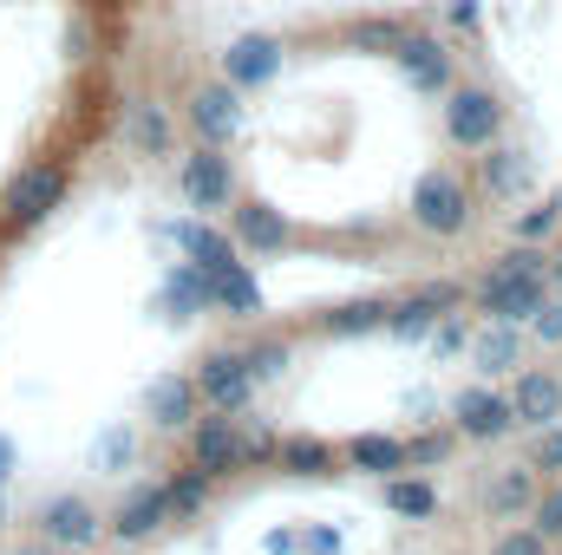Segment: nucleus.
Wrapping results in <instances>:
<instances>
[{
  "mask_svg": "<svg viewBox=\"0 0 562 555\" xmlns=\"http://www.w3.org/2000/svg\"><path fill=\"white\" fill-rule=\"evenodd\" d=\"M543 275H550V262H543L530 242H524V249H510V256L484 275V287H477L484 314H491V320H504V327L530 320V314L543 307Z\"/></svg>",
  "mask_w": 562,
  "mask_h": 555,
  "instance_id": "f257e3e1",
  "label": "nucleus"
},
{
  "mask_svg": "<svg viewBox=\"0 0 562 555\" xmlns=\"http://www.w3.org/2000/svg\"><path fill=\"white\" fill-rule=\"evenodd\" d=\"M413 223L431 229V236H458L464 223H471V196H464V183L451 177V170H425L419 190H413Z\"/></svg>",
  "mask_w": 562,
  "mask_h": 555,
  "instance_id": "f03ea898",
  "label": "nucleus"
},
{
  "mask_svg": "<svg viewBox=\"0 0 562 555\" xmlns=\"http://www.w3.org/2000/svg\"><path fill=\"white\" fill-rule=\"evenodd\" d=\"M59 196H66V170L59 163H26L13 177V190H7V223L13 229H33V223H46L59 209Z\"/></svg>",
  "mask_w": 562,
  "mask_h": 555,
  "instance_id": "7ed1b4c3",
  "label": "nucleus"
},
{
  "mask_svg": "<svg viewBox=\"0 0 562 555\" xmlns=\"http://www.w3.org/2000/svg\"><path fill=\"white\" fill-rule=\"evenodd\" d=\"M497 132H504V105H497L491 92L464 86V92H451V99H445V138H451V144H464V150H484Z\"/></svg>",
  "mask_w": 562,
  "mask_h": 555,
  "instance_id": "20e7f679",
  "label": "nucleus"
},
{
  "mask_svg": "<svg viewBox=\"0 0 562 555\" xmlns=\"http://www.w3.org/2000/svg\"><path fill=\"white\" fill-rule=\"evenodd\" d=\"M177 183H183V196H190L196 209H229V196H236V177H229L223 144H196V150L183 157Z\"/></svg>",
  "mask_w": 562,
  "mask_h": 555,
  "instance_id": "39448f33",
  "label": "nucleus"
},
{
  "mask_svg": "<svg viewBox=\"0 0 562 555\" xmlns=\"http://www.w3.org/2000/svg\"><path fill=\"white\" fill-rule=\"evenodd\" d=\"M281 72V39L276 33H243V39H229V53H223V86H269Z\"/></svg>",
  "mask_w": 562,
  "mask_h": 555,
  "instance_id": "423d86ee",
  "label": "nucleus"
},
{
  "mask_svg": "<svg viewBox=\"0 0 562 555\" xmlns=\"http://www.w3.org/2000/svg\"><path fill=\"white\" fill-rule=\"evenodd\" d=\"M190 125H196L203 144L236 138V132H243V99H236V86H196V92H190Z\"/></svg>",
  "mask_w": 562,
  "mask_h": 555,
  "instance_id": "0eeeda50",
  "label": "nucleus"
},
{
  "mask_svg": "<svg viewBox=\"0 0 562 555\" xmlns=\"http://www.w3.org/2000/svg\"><path fill=\"white\" fill-rule=\"evenodd\" d=\"M393 59H400V72H406L419 92H445V86H451V59H445V46H438L431 33H400V39H393Z\"/></svg>",
  "mask_w": 562,
  "mask_h": 555,
  "instance_id": "6e6552de",
  "label": "nucleus"
},
{
  "mask_svg": "<svg viewBox=\"0 0 562 555\" xmlns=\"http://www.w3.org/2000/svg\"><path fill=\"white\" fill-rule=\"evenodd\" d=\"M196 386H203V399H216L223 412L249 406V393H256V380H249V360H243V353H210Z\"/></svg>",
  "mask_w": 562,
  "mask_h": 555,
  "instance_id": "1a4fd4ad",
  "label": "nucleus"
},
{
  "mask_svg": "<svg viewBox=\"0 0 562 555\" xmlns=\"http://www.w3.org/2000/svg\"><path fill=\"white\" fill-rule=\"evenodd\" d=\"M210 275V301H223L229 314H262V287H256V275L229 256V262H216V269H203Z\"/></svg>",
  "mask_w": 562,
  "mask_h": 555,
  "instance_id": "9d476101",
  "label": "nucleus"
},
{
  "mask_svg": "<svg viewBox=\"0 0 562 555\" xmlns=\"http://www.w3.org/2000/svg\"><path fill=\"white\" fill-rule=\"evenodd\" d=\"M517 418H510V399H497V393H464L458 399V431H471V438H504Z\"/></svg>",
  "mask_w": 562,
  "mask_h": 555,
  "instance_id": "9b49d317",
  "label": "nucleus"
},
{
  "mask_svg": "<svg viewBox=\"0 0 562 555\" xmlns=\"http://www.w3.org/2000/svg\"><path fill=\"white\" fill-rule=\"evenodd\" d=\"M445 307H458V287H425V294H413L406 307H386V327L413 340V333H431V320H438Z\"/></svg>",
  "mask_w": 562,
  "mask_h": 555,
  "instance_id": "f8f14e48",
  "label": "nucleus"
},
{
  "mask_svg": "<svg viewBox=\"0 0 562 555\" xmlns=\"http://www.w3.org/2000/svg\"><path fill=\"white\" fill-rule=\"evenodd\" d=\"M562 412V386L550 373H524V386L510 393V418H530V424H550Z\"/></svg>",
  "mask_w": 562,
  "mask_h": 555,
  "instance_id": "ddd939ff",
  "label": "nucleus"
},
{
  "mask_svg": "<svg viewBox=\"0 0 562 555\" xmlns=\"http://www.w3.org/2000/svg\"><path fill=\"white\" fill-rule=\"evenodd\" d=\"M236 457H243L236 424H229V418H210V424L196 431V471H203V477H216V471H229Z\"/></svg>",
  "mask_w": 562,
  "mask_h": 555,
  "instance_id": "4468645a",
  "label": "nucleus"
},
{
  "mask_svg": "<svg viewBox=\"0 0 562 555\" xmlns=\"http://www.w3.org/2000/svg\"><path fill=\"white\" fill-rule=\"evenodd\" d=\"M236 236H243L249 249H281V242H288V223H281L269 203H243V209H236Z\"/></svg>",
  "mask_w": 562,
  "mask_h": 555,
  "instance_id": "2eb2a0df",
  "label": "nucleus"
},
{
  "mask_svg": "<svg viewBox=\"0 0 562 555\" xmlns=\"http://www.w3.org/2000/svg\"><path fill=\"white\" fill-rule=\"evenodd\" d=\"M190 399H196V393H190V386L170 373V380H150V393H144V412L157 418V424H183V418H190Z\"/></svg>",
  "mask_w": 562,
  "mask_h": 555,
  "instance_id": "dca6fc26",
  "label": "nucleus"
},
{
  "mask_svg": "<svg viewBox=\"0 0 562 555\" xmlns=\"http://www.w3.org/2000/svg\"><path fill=\"white\" fill-rule=\"evenodd\" d=\"M177 249H183L196 269H216V262H229V256H236V249H229L216 229H203V223H177Z\"/></svg>",
  "mask_w": 562,
  "mask_h": 555,
  "instance_id": "f3484780",
  "label": "nucleus"
},
{
  "mask_svg": "<svg viewBox=\"0 0 562 555\" xmlns=\"http://www.w3.org/2000/svg\"><path fill=\"white\" fill-rule=\"evenodd\" d=\"M347 457H353L360 471H380V477H386V471H400V464H406V444H393V438L367 431V438H353V444H347Z\"/></svg>",
  "mask_w": 562,
  "mask_h": 555,
  "instance_id": "a211bd4d",
  "label": "nucleus"
},
{
  "mask_svg": "<svg viewBox=\"0 0 562 555\" xmlns=\"http://www.w3.org/2000/svg\"><path fill=\"white\" fill-rule=\"evenodd\" d=\"M164 510H170V503H164V490H138V497L119 510V536H150V530L164 523Z\"/></svg>",
  "mask_w": 562,
  "mask_h": 555,
  "instance_id": "6ab92c4d",
  "label": "nucleus"
},
{
  "mask_svg": "<svg viewBox=\"0 0 562 555\" xmlns=\"http://www.w3.org/2000/svg\"><path fill=\"white\" fill-rule=\"evenodd\" d=\"M46 530H53L59 543H86V536H92V510H86L79 497H59V503L46 510Z\"/></svg>",
  "mask_w": 562,
  "mask_h": 555,
  "instance_id": "aec40b11",
  "label": "nucleus"
},
{
  "mask_svg": "<svg viewBox=\"0 0 562 555\" xmlns=\"http://www.w3.org/2000/svg\"><path fill=\"white\" fill-rule=\"evenodd\" d=\"M164 301H170L177 314H196V307L210 301V275H203L196 262H190V269H177V275L164 281Z\"/></svg>",
  "mask_w": 562,
  "mask_h": 555,
  "instance_id": "412c9836",
  "label": "nucleus"
},
{
  "mask_svg": "<svg viewBox=\"0 0 562 555\" xmlns=\"http://www.w3.org/2000/svg\"><path fill=\"white\" fill-rule=\"evenodd\" d=\"M327 327H334V333H367V327H386V301H353V307L327 314Z\"/></svg>",
  "mask_w": 562,
  "mask_h": 555,
  "instance_id": "4be33fe9",
  "label": "nucleus"
},
{
  "mask_svg": "<svg viewBox=\"0 0 562 555\" xmlns=\"http://www.w3.org/2000/svg\"><path fill=\"white\" fill-rule=\"evenodd\" d=\"M477 360H484L491 373H504V366H517V333H510V327L497 320V327H491V333L477 340Z\"/></svg>",
  "mask_w": 562,
  "mask_h": 555,
  "instance_id": "5701e85b",
  "label": "nucleus"
},
{
  "mask_svg": "<svg viewBox=\"0 0 562 555\" xmlns=\"http://www.w3.org/2000/svg\"><path fill=\"white\" fill-rule=\"evenodd\" d=\"M386 503H393L400 517H431V510H438L431 484H386Z\"/></svg>",
  "mask_w": 562,
  "mask_h": 555,
  "instance_id": "b1692460",
  "label": "nucleus"
},
{
  "mask_svg": "<svg viewBox=\"0 0 562 555\" xmlns=\"http://www.w3.org/2000/svg\"><path fill=\"white\" fill-rule=\"evenodd\" d=\"M281 464H288V471H327V444H314V438H288V444H281Z\"/></svg>",
  "mask_w": 562,
  "mask_h": 555,
  "instance_id": "393cba45",
  "label": "nucleus"
},
{
  "mask_svg": "<svg viewBox=\"0 0 562 555\" xmlns=\"http://www.w3.org/2000/svg\"><path fill=\"white\" fill-rule=\"evenodd\" d=\"M132 138L144 144V150H164V112H157V105H132Z\"/></svg>",
  "mask_w": 562,
  "mask_h": 555,
  "instance_id": "a878e982",
  "label": "nucleus"
},
{
  "mask_svg": "<svg viewBox=\"0 0 562 555\" xmlns=\"http://www.w3.org/2000/svg\"><path fill=\"white\" fill-rule=\"evenodd\" d=\"M393 39H400L393 20H360V26H353V46H360V53H393Z\"/></svg>",
  "mask_w": 562,
  "mask_h": 555,
  "instance_id": "bb28decb",
  "label": "nucleus"
},
{
  "mask_svg": "<svg viewBox=\"0 0 562 555\" xmlns=\"http://www.w3.org/2000/svg\"><path fill=\"white\" fill-rule=\"evenodd\" d=\"M557 223H562V196H550L543 209H530V216L517 223V236H524V242H543V236H550Z\"/></svg>",
  "mask_w": 562,
  "mask_h": 555,
  "instance_id": "cd10ccee",
  "label": "nucleus"
},
{
  "mask_svg": "<svg viewBox=\"0 0 562 555\" xmlns=\"http://www.w3.org/2000/svg\"><path fill=\"white\" fill-rule=\"evenodd\" d=\"M524 497H530V477H524V471H510V477L491 484V510H517Z\"/></svg>",
  "mask_w": 562,
  "mask_h": 555,
  "instance_id": "c85d7f7f",
  "label": "nucleus"
},
{
  "mask_svg": "<svg viewBox=\"0 0 562 555\" xmlns=\"http://www.w3.org/2000/svg\"><path fill=\"white\" fill-rule=\"evenodd\" d=\"M249 360V380H276L281 366H288V347H256V353H243Z\"/></svg>",
  "mask_w": 562,
  "mask_h": 555,
  "instance_id": "c756f323",
  "label": "nucleus"
},
{
  "mask_svg": "<svg viewBox=\"0 0 562 555\" xmlns=\"http://www.w3.org/2000/svg\"><path fill=\"white\" fill-rule=\"evenodd\" d=\"M517 183H524V157H517V150L491 157V190H517Z\"/></svg>",
  "mask_w": 562,
  "mask_h": 555,
  "instance_id": "7c9ffc66",
  "label": "nucleus"
},
{
  "mask_svg": "<svg viewBox=\"0 0 562 555\" xmlns=\"http://www.w3.org/2000/svg\"><path fill=\"white\" fill-rule=\"evenodd\" d=\"M203 484H210V477L196 471V477H183V484H170V490H164V503H170V510H196V503H203Z\"/></svg>",
  "mask_w": 562,
  "mask_h": 555,
  "instance_id": "2f4dec72",
  "label": "nucleus"
},
{
  "mask_svg": "<svg viewBox=\"0 0 562 555\" xmlns=\"http://www.w3.org/2000/svg\"><path fill=\"white\" fill-rule=\"evenodd\" d=\"M530 320H537V333H543V340H562V301H543Z\"/></svg>",
  "mask_w": 562,
  "mask_h": 555,
  "instance_id": "473e14b6",
  "label": "nucleus"
},
{
  "mask_svg": "<svg viewBox=\"0 0 562 555\" xmlns=\"http://www.w3.org/2000/svg\"><path fill=\"white\" fill-rule=\"evenodd\" d=\"M119 457H132V438H125V431H105V444H99V464H119Z\"/></svg>",
  "mask_w": 562,
  "mask_h": 555,
  "instance_id": "72a5a7b5",
  "label": "nucleus"
},
{
  "mask_svg": "<svg viewBox=\"0 0 562 555\" xmlns=\"http://www.w3.org/2000/svg\"><path fill=\"white\" fill-rule=\"evenodd\" d=\"M537 471H562V431H550V438L537 444Z\"/></svg>",
  "mask_w": 562,
  "mask_h": 555,
  "instance_id": "f704fd0d",
  "label": "nucleus"
},
{
  "mask_svg": "<svg viewBox=\"0 0 562 555\" xmlns=\"http://www.w3.org/2000/svg\"><path fill=\"white\" fill-rule=\"evenodd\" d=\"M491 555H543V536H504Z\"/></svg>",
  "mask_w": 562,
  "mask_h": 555,
  "instance_id": "c9c22d12",
  "label": "nucleus"
},
{
  "mask_svg": "<svg viewBox=\"0 0 562 555\" xmlns=\"http://www.w3.org/2000/svg\"><path fill=\"white\" fill-rule=\"evenodd\" d=\"M543 530L562 536V490H557V497H543Z\"/></svg>",
  "mask_w": 562,
  "mask_h": 555,
  "instance_id": "e433bc0d",
  "label": "nucleus"
},
{
  "mask_svg": "<svg viewBox=\"0 0 562 555\" xmlns=\"http://www.w3.org/2000/svg\"><path fill=\"white\" fill-rule=\"evenodd\" d=\"M413 457H419V464H438V457H445V438H419Z\"/></svg>",
  "mask_w": 562,
  "mask_h": 555,
  "instance_id": "4c0bfd02",
  "label": "nucleus"
},
{
  "mask_svg": "<svg viewBox=\"0 0 562 555\" xmlns=\"http://www.w3.org/2000/svg\"><path fill=\"white\" fill-rule=\"evenodd\" d=\"M7 471H13V451H7V438H0V477H7Z\"/></svg>",
  "mask_w": 562,
  "mask_h": 555,
  "instance_id": "58836bf2",
  "label": "nucleus"
},
{
  "mask_svg": "<svg viewBox=\"0 0 562 555\" xmlns=\"http://www.w3.org/2000/svg\"><path fill=\"white\" fill-rule=\"evenodd\" d=\"M557 281H562V262H557Z\"/></svg>",
  "mask_w": 562,
  "mask_h": 555,
  "instance_id": "ea45409f",
  "label": "nucleus"
}]
</instances>
